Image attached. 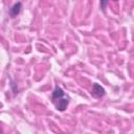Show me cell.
I'll return each instance as SVG.
<instances>
[{
	"label": "cell",
	"mask_w": 134,
	"mask_h": 134,
	"mask_svg": "<svg viewBox=\"0 0 134 134\" xmlns=\"http://www.w3.org/2000/svg\"><path fill=\"white\" fill-rule=\"evenodd\" d=\"M51 102L58 111L64 112L69 105V97L65 94L64 90L61 87L55 86L51 93Z\"/></svg>",
	"instance_id": "1"
},
{
	"label": "cell",
	"mask_w": 134,
	"mask_h": 134,
	"mask_svg": "<svg viewBox=\"0 0 134 134\" xmlns=\"http://www.w3.org/2000/svg\"><path fill=\"white\" fill-rule=\"evenodd\" d=\"M91 95H93L94 97H103L106 95V90L104 89V87H102L99 84L94 83L92 85V89H91Z\"/></svg>",
	"instance_id": "2"
},
{
	"label": "cell",
	"mask_w": 134,
	"mask_h": 134,
	"mask_svg": "<svg viewBox=\"0 0 134 134\" xmlns=\"http://www.w3.org/2000/svg\"><path fill=\"white\" fill-rule=\"evenodd\" d=\"M21 9H22V3H21L20 1H19V2H16V3L10 7V9H9V16H10L12 18L17 17V16L20 14Z\"/></svg>",
	"instance_id": "3"
},
{
	"label": "cell",
	"mask_w": 134,
	"mask_h": 134,
	"mask_svg": "<svg viewBox=\"0 0 134 134\" xmlns=\"http://www.w3.org/2000/svg\"><path fill=\"white\" fill-rule=\"evenodd\" d=\"M108 4V0H99V7L102 9V12H106V7Z\"/></svg>",
	"instance_id": "4"
},
{
	"label": "cell",
	"mask_w": 134,
	"mask_h": 134,
	"mask_svg": "<svg viewBox=\"0 0 134 134\" xmlns=\"http://www.w3.org/2000/svg\"><path fill=\"white\" fill-rule=\"evenodd\" d=\"M113 1H117V0H113Z\"/></svg>",
	"instance_id": "5"
}]
</instances>
